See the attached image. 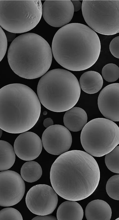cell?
<instances>
[{"mask_svg":"<svg viewBox=\"0 0 119 220\" xmlns=\"http://www.w3.org/2000/svg\"><path fill=\"white\" fill-rule=\"evenodd\" d=\"M100 177L96 160L87 152L79 150L61 154L53 163L50 172L53 189L67 200L80 201L89 197L96 189Z\"/></svg>","mask_w":119,"mask_h":220,"instance_id":"cell-1","label":"cell"},{"mask_svg":"<svg viewBox=\"0 0 119 220\" xmlns=\"http://www.w3.org/2000/svg\"><path fill=\"white\" fill-rule=\"evenodd\" d=\"M51 50L55 59L61 66L70 70L79 71L95 63L100 54L101 44L98 35L91 28L73 23L56 32Z\"/></svg>","mask_w":119,"mask_h":220,"instance_id":"cell-2","label":"cell"},{"mask_svg":"<svg viewBox=\"0 0 119 220\" xmlns=\"http://www.w3.org/2000/svg\"><path fill=\"white\" fill-rule=\"evenodd\" d=\"M41 105L35 92L21 83L7 85L0 89V128L19 134L32 128L38 120Z\"/></svg>","mask_w":119,"mask_h":220,"instance_id":"cell-3","label":"cell"},{"mask_svg":"<svg viewBox=\"0 0 119 220\" xmlns=\"http://www.w3.org/2000/svg\"><path fill=\"white\" fill-rule=\"evenodd\" d=\"M7 58L9 66L19 77L35 79L44 75L52 63L51 49L48 42L36 34H22L12 42Z\"/></svg>","mask_w":119,"mask_h":220,"instance_id":"cell-4","label":"cell"},{"mask_svg":"<svg viewBox=\"0 0 119 220\" xmlns=\"http://www.w3.org/2000/svg\"><path fill=\"white\" fill-rule=\"evenodd\" d=\"M38 97L42 104L55 112H62L73 107L81 93V88L76 76L70 72L60 69L45 73L38 82Z\"/></svg>","mask_w":119,"mask_h":220,"instance_id":"cell-5","label":"cell"},{"mask_svg":"<svg viewBox=\"0 0 119 220\" xmlns=\"http://www.w3.org/2000/svg\"><path fill=\"white\" fill-rule=\"evenodd\" d=\"M42 14L40 0H0V26L10 32L22 33L31 30Z\"/></svg>","mask_w":119,"mask_h":220,"instance_id":"cell-6","label":"cell"},{"mask_svg":"<svg viewBox=\"0 0 119 220\" xmlns=\"http://www.w3.org/2000/svg\"><path fill=\"white\" fill-rule=\"evenodd\" d=\"M80 140L86 152L97 157L112 151L119 143V128L113 121L104 118L93 119L82 129Z\"/></svg>","mask_w":119,"mask_h":220,"instance_id":"cell-7","label":"cell"},{"mask_svg":"<svg viewBox=\"0 0 119 220\" xmlns=\"http://www.w3.org/2000/svg\"><path fill=\"white\" fill-rule=\"evenodd\" d=\"M85 21L94 31L111 35L119 32V0H83Z\"/></svg>","mask_w":119,"mask_h":220,"instance_id":"cell-8","label":"cell"},{"mask_svg":"<svg viewBox=\"0 0 119 220\" xmlns=\"http://www.w3.org/2000/svg\"><path fill=\"white\" fill-rule=\"evenodd\" d=\"M27 207L33 213L45 215L52 213L55 209L58 202L57 194L48 185L38 184L31 188L25 197Z\"/></svg>","mask_w":119,"mask_h":220,"instance_id":"cell-9","label":"cell"},{"mask_svg":"<svg viewBox=\"0 0 119 220\" xmlns=\"http://www.w3.org/2000/svg\"><path fill=\"white\" fill-rule=\"evenodd\" d=\"M25 191L24 182L19 174L10 170L0 172V206L17 204L22 198Z\"/></svg>","mask_w":119,"mask_h":220,"instance_id":"cell-10","label":"cell"},{"mask_svg":"<svg viewBox=\"0 0 119 220\" xmlns=\"http://www.w3.org/2000/svg\"><path fill=\"white\" fill-rule=\"evenodd\" d=\"M71 134L66 127L60 125L47 127L42 137V145L48 153L59 155L67 151L72 143Z\"/></svg>","mask_w":119,"mask_h":220,"instance_id":"cell-11","label":"cell"},{"mask_svg":"<svg viewBox=\"0 0 119 220\" xmlns=\"http://www.w3.org/2000/svg\"><path fill=\"white\" fill-rule=\"evenodd\" d=\"M74 12L70 0H46L42 5L44 19L48 24L55 27H62L67 24L72 19Z\"/></svg>","mask_w":119,"mask_h":220,"instance_id":"cell-12","label":"cell"},{"mask_svg":"<svg viewBox=\"0 0 119 220\" xmlns=\"http://www.w3.org/2000/svg\"><path fill=\"white\" fill-rule=\"evenodd\" d=\"M98 105L102 114L107 119L119 121V83H115L105 87L98 98Z\"/></svg>","mask_w":119,"mask_h":220,"instance_id":"cell-13","label":"cell"},{"mask_svg":"<svg viewBox=\"0 0 119 220\" xmlns=\"http://www.w3.org/2000/svg\"><path fill=\"white\" fill-rule=\"evenodd\" d=\"M42 148V141L36 134L31 132H25L19 135L14 144V150L20 159L30 161L37 158Z\"/></svg>","mask_w":119,"mask_h":220,"instance_id":"cell-14","label":"cell"},{"mask_svg":"<svg viewBox=\"0 0 119 220\" xmlns=\"http://www.w3.org/2000/svg\"><path fill=\"white\" fill-rule=\"evenodd\" d=\"M63 120L65 126L68 130L77 132L82 130L86 124L87 116L82 108L73 107L67 111Z\"/></svg>","mask_w":119,"mask_h":220,"instance_id":"cell-15","label":"cell"},{"mask_svg":"<svg viewBox=\"0 0 119 220\" xmlns=\"http://www.w3.org/2000/svg\"><path fill=\"white\" fill-rule=\"evenodd\" d=\"M85 215L87 220H109L112 216V210L106 202L97 199L87 204L85 210Z\"/></svg>","mask_w":119,"mask_h":220,"instance_id":"cell-16","label":"cell"},{"mask_svg":"<svg viewBox=\"0 0 119 220\" xmlns=\"http://www.w3.org/2000/svg\"><path fill=\"white\" fill-rule=\"evenodd\" d=\"M83 211L81 205L76 201L67 200L62 203L58 208L57 220H82Z\"/></svg>","mask_w":119,"mask_h":220,"instance_id":"cell-17","label":"cell"},{"mask_svg":"<svg viewBox=\"0 0 119 220\" xmlns=\"http://www.w3.org/2000/svg\"><path fill=\"white\" fill-rule=\"evenodd\" d=\"M103 80L98 72L93 71L85 72L80 77L79 81L82 90L89 94H93L99 92L103 84Z\"/></svg>","mask_w":119,"mask_h":220,"instance_id":"cell-18","label":"cell"},{"mask_svg":"<svg viewBox=\"0 0 119 220\" xmlns=\"http://www.w3.org/2000/svg\"><path fill=\"white\" fill-rule=\"evenodd\" d=\"M15 160V153L12 146L7 141L0 140V171L10 169Z\"/></svg>","mask_w":119,"mask_h":220,"instance_id":"cell-19","label":"cell"},{"mask_svg":"<svg viewBox=\"0 0 119 220\" xmlns=\"http://www.w3.org/2000/svg\"><path fill=\"white\" fill-rule=\"evenodd\" d=\"M21 174L23 179L26 182L33 183L39 179L42 174V170L37 162L29 161L25 163L21 169Z\"/></svg>","mask_w":119,"mask_h":220,"instance_id":"cell-20","label":"cell"},{"mask_svg":"<svg viewBox=\"0 0 119 220\" xmlns=\"http://www.w3.org/2000/svg\"><path fill=\"white\" fill-rule=\"evenodd\" d=\"M119 146H117L112 151L106 154L105 163L109 170L112 172L119 173Z\"/></svg>","mask_w":119,"mask_h":220,"instance_id":"cell-21","label":"cell"},{"mask_svg":"<svg viewBox=\"0 0 119 220\" xmlns=\"http://www.w3.org/2000/svg\"><path fill=\"white\" fill-rule=\"evenodd\" d=\"M102 77L107 82H113L119 78V68L115 64H107L103 68L102 70Z\"/></svg>","mask_w":119,"mask_h":220,"instance_id":"cell-22","label":"cell"},{"mask_svg":"<svg viewBox=\"0 0 119 220\" xmlns=\"http://www.w3.org/2000/svg\"><path fill=\"white\" fill-rule=\"evenodd\" d=\"M106 190L108 196L116 200H119V174L113 175L107 181Z\"/></svg>","mask_w":119,"mask_h":220,"instance_id":"cell-23","label":"cell"},{"mask_svg":"<svg viewBox=\"0 0 119 220\" xmlns=\"http://www.w3.org/2000/svg\"><path fill=\"white\" fill-rule=\"evenodd\" d=\"M23 220L20 212L14 208H7L0 211V220Z\"/></svg>","mask_w":119,"mask_h":220,"instance_id":"cell-24","label":"cell"},{"mask_svg":"<svg viewBox=\"0 0 119 220\" xmlns=\"http://www.w3.org/2000/svg\"><path fill=\"white\" fill-rule=\"evenodd\" d=\"M7 47V41L4 30L0 26V62L4 57Z\"/></svg>","mask_w":119,"mask_h":220,"instance_id":"cell-25","label":"cell"},{"mask_svg":"<svg viewBox=\"0 0 119 220\" xmlns=\"http://www.w3.org/2000/svg\"><path fill=\"white\" fill-rule=\"evenodd\" d=\"M119 36L113 38L109 45V50L112 55L115 57L119 58Z\"/></svg>","mask_w":119,"mask_h":220,"instance_id":"cell-26","label":"cell"},{"mask_svg":"<svg viewBox=\"0 0 119 220\" xmlns=\"http://www.w3.org/2000/svg\"><path fill=\"white\" fill-rule=\"evenodd\" d=\"M32 220H57V218L54 216L47 215H38L32 219Z\"/></svg>","mask_w":119,"mask_h":220,"instance_id":"cell-27","label":"cell"},{"mask_svg":"<svg viewBox=\"0 0 119 220\" xmlns=\"http://www.w3.org/2000/svg\"><path fill=\"white\" fill-rule=\"evenodd\" d=\"M4 31L7 42H12L15 38L16 34L10 32L5 30Z\"/></svg>","mask_w":119,"mask_h":220,"instance_id":"cell-28","label":"cell"},{"mask_svg":"<svg viewBox=\"0 0 119 220\" xmlns=\"http://www.w3.org/2000/svg\"><path fill=\"white\" fill-rule=\"evenodd\" d=\"M71 1L73 5L74 12H77L82 8V4L80 1L73 0Z\"/></svg>","mask_w":119,"mask_h":220,"instance_id":"cell-29","label":"cell"},{"mask_svg":"<svg viewBox=\"0 0 119 220\" xmlns=\"http://www.w3.org/2000/svg\"><path fill=\"white\" fill-rule=\"evenodd\" d=\"M53 121L50 118H48L45 119L44 121L43 125L44 126L47 128L53 125Z\"/></svg>","mask_w":119,"mask_h":220,"instance_id":"cell-30","label":"cell"},{"mask_svg":"<svg viewBox=\"0 0 119 220\" xmlns=\"http://www.w3.org/2000/svg\"><path fill=\"white\" fill-rule=\"evenodd\" d=\"M2 133V130L0 128V138Z\"/></svg>","mask_w":119,"mask_h":220,"instance_id":"cell-31","label":"cell"},{"mask_svg":"<svg viewBox=\"0 0 119 220\" xmlns=\"http://www.w3.org/2000/svg\"><path fill=\"white\" fill-rule=\"evenodd\" d=\"M47 112L46 111H44L43 112V115H47Z\"/></svg>","mask_w":119,"mask_h":220,"instance_id":"cell-32","label":"cell"}]
</instances>
